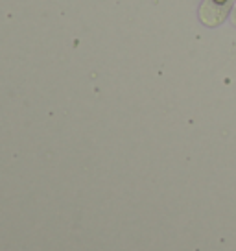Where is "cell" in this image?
I'll use <instances>...</instances> for the list:
<instances>
[]
</instances>
